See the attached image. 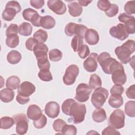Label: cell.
Here are the masks:
<instances>
[{"instance_id":"cell-1","label":"cell","mask_w":135,"mask_h":135,"mask_svg":"<svg viewBox=\"0 0 135 135\" xmlns=\"http://www.w3.org/2000/svg\"><path fill=\"white\" fill-rule=\"evenodd\" d=\"M134 41L128 40L122 45L115 49L114 52L118 59L123 64L128 63L131 59V54L134 52Z\"/></svg>"},{"instance_id":"cell-2","label":"cell","mask_w":135,"mask_h":135,"mask_svg":"<svg viewBox=\"0 0 135 135\" xmlns=\"http://www.w3.org/2000/svg\"><path fill=\"white\" fill-rule=\"evenodd\" d=\"M48 47L45 44H37L34 47L33 52L37 60L40 70H50V64L47 59Z\"/></svg>"},{"instance_id":"cell-3","label":"cell","mask_w":135,"mask_h":135,"mask_svg":"<svg viewBox=\"0 0 135 135\" xmlns=\"http://www.w3.org/2000/svg\"><path fill=\"white\" fill-rule=\"evenodd\" d=\"M98 61L103 72L108 74H111L114 69L121 65L115 59L111 57L109 53L105 52L100 54L98 56Z\"/></svg>"},{"instance_id":"cell-4","label":"cell","mask_w":135,"mask_h":135,"mask_svg":"<svg viewBox=\"0 0 135 135\" xmlns=\"http://www.w3.org/2000/svg\"><path fill=\"white\" fill-rule=\"evenodd\" d=\"M86 112V107L84 104L74 101L70 108L69 115L75 124H79L84 121Z\"/></svg>"},{"instance_id":"cell-5","label":"cell","mask_w":135,"mask_h":135,"mask_svg":"<svg viewBox=\"0 0 135 135\" xmlns=\"http://www.w3.org/2000/svg\"><path fill=\"white\" fill-rule=\"evenodd\" d=\"M109 96V91L104 88L100 87L95 89L91 96V103L96 108H101L105 103Z\"/></svg>"},{"instance_id":"cell-6","label":"cell","mask_w":135,"mask_h":135,"mask_svg":"<svg viewBox=\"0 0 135 135\" xmlns=\"http://www.w3.org/2000/svg\"><path fill=\"white\" fill-rule=\"evenodd\" d=\"M21 10L20 3L15 1H9L7 3L5 9L2 13V18L7 21H11L14 19L16 14Z\"/></svg>"},{"instance_id":"cell-7","label":"cell","mask_w":135,"mask_h":135,"mask_svg":"<svg viewBox=\"0 0 135 135\" xmlns=\"http://www.w3.org/2000/svg\"><path fill=\"white\" fill-rule=\"evenodd\" d=\"M124 112L120 109H116L111 114L109 119L108 124L114 129H119L124 127Z\"/></svg>"},{"instance_id":"cell-8","label":"cell","mask_w":135,"mask_h":135,"mask_svg":"<svg viewBox=\"0 0 135 135\" xmlns=\"http://www.w3.org/2000/svg\"><path fill=\"white\" fill-rule=\"evenodd\" d=\"M91 92L92 89L89 85L80 83L76 88L75 99L80 102H85L89 100Z\"/></svg>"},{"instance_id":"cell-9","label":"cell","mask_w":135,"mask_h":135,"mask_svg":"<svg viewBox=\"0 0 135 135\" xmlns=\"http://www.w3.org/2000/svg\"><path fill=\"white\" fill-rule=\"evenodd\" d=\"M16 124V132L19 134H24L28 130V120L24 114H18L13 117Z\"/></svg>"},{"instance_id":"cell-10","label":"cell","mask_w":135,"mask_h":135,"mask_svg":"<svg viewBox=\"0 0 135 135\" xmlns=\"http://www.w3.org/2000/svg\"><path fill=\"white\" fill-rule=\"evenodd\" d=\"M79 73L78 66L75 64L69 65L66 69L65 74L63 78V82L67 85L73 84L76 80Z\"/></svg>"},{"instance_id":"cell-11","label":"cell","mask_w":135,"mask_h":135,"mask_svg":"<svg viewBox=\"0 0 135 135\" xmlns=\"http://www.w3.org/2000/svg\"><path fill=\"white\" fill-rule=\"evenodd\" d=\"M120 22L123 23L126 30L128 34H133L135 32L134 17L126 13L120 14L118 17Z\"/></svg>"},{"instance_id":"cell-12","label":"cell","mask_w":135,"mask_h":135,"mask_svg":"<svg viewBox=\"0 0 135 135\" xmlns=\"http://www.w3.org/2000/svg\"><path fill=\"white\" fill-rule=\"evenodd\" d=\"M22 15L24 20L30 21L32 24L34 26H40V21L42 16H41L35 10L27 8L23 11Z\"/></svg>"},{"instance_id":"cell-13","label":"cell","mask_w":135,"mask_h":135,"mask_svg":"<svg viewBox=\"0 0 135 135\" xmlns=\"http://www.w3.org/2000/svg\"><path fill=\"white\" fill-rule=\"evenodd\" d=\"M109 33L112 37L121 41L124 40L129 36V34L126 30L124 24L121 23H119L116 26L111 27L110 29Z\"/></svg>"},{"instance_id":"cell-14","label":"cell","mask_w":135,"mask_h":135,"mask_svg":"<svg viewBox=\"0 0 135 135\" xmlns=\"http://www.w3.org/2000/svg\"><path fill=\"white\" fill-rule=\"evenodd\" d=\"M111 74L112 81L115 84L122 85L127 81V76L122 64L114 69Z\"/></svg>"},{"instance_id":"cell-15","label":"cell","mask_w":135,"mask_h":135,"mask_svg":"<svg viewBox=\"0 0 135 135\" xmlns=\"http://www.w3.org/2000/svg\"><path fill=\"white\" fill-rule=\"evenodd\" d=\"M98 55L95 53H91L83 62L84 69L89 72H95L98 68Z\"/></svg>"},{"instance_id":"cell-16","label":"cell","mask_w":135,"mask_h":135,"mask_svg":"<svg viewBox=\"0 0 135 135\" xmlns=\"http://www.w3.org/2000/svg\"><path fill=\"white\" fill-rule=\"evenodd\" d=\"M47 4L48 7L57 15L64 14L66 11V5L62 1L49 0Z\"/></svg>"},{"instance_id":"cell-17","label":"cell","mask_w":135,"mask_h":135,"mask_svg":"<svg viewBox=\"0 0 135 135\" xmlns=\"http://www.w3.org/2000/svg\"><path fill=\"white\" fill-rule=\"evenodd\" d=\"M44 111L49 117L51 118H56L60 113V105L56 102H49L45 105Z\"/></svg>"},{"instance_id":"cell-18","label":"cell","mask_w":135,"mask_h":135,"mask_svg":"<svg viewBox=\"0 0 135 135\" xmlns=\"http://www.w3.org/2000/svg\"><path fill=\"white\" fill-rule=\"evenodd\" d=\"M35 91V85L31 82L24 81L21 83L18 89V94L25 96L29 97Z\"/></svg>"},{"instance_id":"cell-19","label":"cell","mask_w":135,"mask_h":135,"mask_svg":"<svg viewBox=\"0 0 135 135\" xmlns=\"http://www.w3.org/2000/svg\"><path fill=\"white\" fill-rule=\"evenodd\" d=\"M84 38L86 42L91 45L97 44L99 41V35L98 32L92 28L88 29L85 33Z\"/></svg>"},{"instance_id":"cell-20","label":"cell","mask_w":135,"mask_h":135,"mask_svg":"<svg viewBox=\"0 0 135 135\" xmlns=\"http://www.w3.org/2000/svg\"><path fill=\"white\" fill-rule=\"evenodd\" d=\"M42 111L41 108L36 104L30 105L27 110V117L32 120L38 119L42 115Z\"/></svg>"},{"instance_id":"cell-21","label":"cell","mask_w":135,"mask_h":135,"mask_svg":"<svg viewBox=\"0 0 135 135\" xmlns=\"http://www.w3.org/2000/svg\"><path fill=\"white\" fill-rule=\"evenodd\" d=\"M55 25V19L50 15L42 16L40 21V26L47 30L53 28Z\"/></svg>"},{"instance_id":"cell-22","label":"cell","mask_w":135,"mask_h":135,"mask_svg":"<svg viewBox=\"0 0 135 135\" xmlns=\"http://www.w3.org/2000/svg\"><path fill=\"white\" fill-rule=\"evenodd\" d=\"M14 97V92L9 88L3 89L0 91V99L1 101L5 103L12 101Z\"/></svg>"},{"instance_id":"cell-23","label":"cell","mask_w":135,"mask_h":135,"mask_svg":"<svg viewBox=\"0 0 135 135\" xmlns=\"http://www.w3.org/2000/svg\"><path fill=\"white\" fill-rule=\"evenodd\" d=\"M69 12L73 17L80 16L83 11L81 6L76 2H73L68 4Z\"/></svg>"},{"instance_id":"cell-24","label":"cell","mask_w":135,"mask_h":135,"mask_svg":"<svg viewBox=\"0 0 135 135\" xmlns=\"http://www.w3.org/2000/svg\"><path fill=\"white\" fill-rule=\"evenodd\" d=\"M92 118L93 121L96 122H102L107 119L105 111L103 108H97V109L93 112Z\"/></svg>"},{"instance_id":"cell-25","label":"cell","mask_w":135,"mask_h":135,"mask_svg":"<svg viewBox=\"0 0 135 135\" xmlns=\"http://www.w3.org/2000/svg\"><path fill=\"white\" fill-rule=\"evenodd\" d=\"M108 103L111 107L118 108L123 104V98L121 95L111 94L108 100Z\"/></svg>"},{"instance_id":"cell-26","label":"cell","mask_w":135,"mask_h":135,"mask_svg":"<svg viewBox=\"0 0 135 135\" xmlns=\"http://www.w3.org/2000/svg\"><path fill=\"white\" fill-rule=\"evenodd\" d=\"M20 79L15 75L11 76L8 78L6 82V86L12 90H15L20 87Z\"/></svg>"},{"instance_id":"cell-27","label":"cell","mask_w":135,"mask_h":135,"mask_svg":"<svg viewBox=\"0 0 135 135\" xmlns=\"http://www.w3.org/2000/svg\"><path fill=\"white\" fill-rule=\"evenodd\" d=\"M22 59L21 53L16 50H12L10 51L7 55V60L9 63L15 64L18 63Z\"/></svg>"},{"instance_id":"cell-28","label":"cell","mask_w":135,"mask_h":135,"mask_svg":"<svg viewBox=\"0 0 135 135\" xmlns=\"http://www.w3.org/2000/svg\"><path fill=\"white\" fill-rule=\"evenodd\" d=\"M47 37L48 35L46 31L42 29H39L33 35V38L38 44H44L47 40Z\"/></svg>"},{"instance_id":"cell-29","label":"cell","mask_w":135,"mask_h":135,"mask_svg":"<svg viewBox=\"0 0 135 135\" xmlns=\"http://www.w3.org/2000/svg\"><path fill=\"white\" fill-rule=\"evenodd\" d=\"M18 32L21 35L29 36L32 32V26L29 23L23 22L19 26Z\"/></svg>"},{"instance_id":"cell-30","label":"cell","mask_w":135,"mask_h":135,"mask_svg":"<svg viewBox=\"0 0 135 135\" xmlns=\"http://www.w3.org/2000/svg\"><path fill=\"white\" fill-rule=\"evenodd\" d=\"M89 84L92 90L101 87L102 85V81L100 76L95 73L91 75Z\"/></svg>"},{"instance_id":"cell-31","label":"cell","mask_w":135,"mask_h":135,"mask_svg":"<svg viewBox=\"0 0 135 135\" xmlns=\"http://www.w3.org/2000/svg\"><path fill=\"white\" fill-rule=\"evenodd\" d=\"M15 123L14 118L10 117H3L1 119V128L8 129L11 128Z\"/></svg>"},{"instance_id":"cell-32","label":"cell","mask_w":135,"mask_h":135,"mask_svg":"<svg viewBox=\"0 0 135 135\" xmlns=\"http://www.w3.org/2000/svg\"><path fill=\"white\" fill-rule=\"evenodd\" d=\"M88 28L86 26L82 24L75 23L74 27L73 33L74 35H77L79 37L83 39L84 38V36Z\"/></svg>"},{"instance_id":"cell-33","label":"cell","mask_w":135,"mask_h":135,"mask_svg":"<svg viewBox=\"0 0 135 135\" xmlns=\"http://www.w3.org/2000/svg\"><path fill=\"white\" fill-rule=\"evenodd\" d=\"M124 111L127 115L130 117H135V101H128L125 104Z\"/></svg>"},{"instance_id":"cell-34","label":"cell","mask_w":135,"mask_h":135,"mask_svg":"<svg viewBox=\"0 0 135 135\" xmlns=\"http://www.w3.org/2000/svg\"><path fill=\"white\" fill-rule=\"evenodd\" d=\"M83 38L79 37L77 35H75L71 41V47L73 49V51L76 52H78L82 46L83 45Z\"/></svg>"},{"instance_id":"cell-35","label":"cell","mask_w":135,"mask_h":135,"mask_svg":"<svg viewBox=\"0 0 135 135\" xmlns=\"http://www.w3.org/2000/svg\"><path fill=\"white\" fill-rule=\"evenodd\" d=\"M19 44V37L17 34L11 35L7 36L6 44L11 48H14Z\"/></svg>"},{"instance_id":"cell-36","label":"cell","mask_w":135,"mask_h":135,"mask_svg":"<svg viewBox=\"0 0 135 135\" xmlns=\"http://www.w3.org/2000/svg\"><path fill=\"white\" fill-rule=\"evenodd\" d=\"M49 55L50 60L54 62L59 61L62 57V52L57 49H54L50 51Z\"/></svg>"},{"instance_id":"cell-37","label":"cell","mask_w":135,"mask_h":135,"mask_svg":"<svg viewBox=\"0 0 135 135\" xmlns=\"http://www.w3.org/2000/svg\"><path fill=\"white\" fill-rule=\"evenodd\" d=\"M39 78L43 81H50L52 80L53 77L49 70H41L38 73Z\"/></svg>"},{"instance_id":"cell-38","label":"cell","mask_w":135,"mask_h":135,"mask_svg":"<svg viewBox=\"0 0 135 135\" xmlns=\"http://www.w3.org/2000/svg\"><path fill=\"white\" fill-rule=\"evenodd\" d=\"M61 132L64 134L75 135L77 133V129L74 125H70L66 123L62 128Z\"/></svg>"},{"instance_id":"cell-39","label":"cell","mask_w":135,"mask_h":135,"mask_svg":"<svg viewBox=\"0 0 135 135\" xmlns=\"http://www.w3.org/2000/svg\"><path fill=\"white\" fill-rule=\"evenodd\" d=\"M46 123L47 118L44 114H42L38 119L33 121V124L34 127L37 129L43 128L45 126Z\"/></svg>"},{"instance_id":"cell-40","label":"cell","mask_w":135,"mask_h":135,"mask_svg":"<svg viewBox=\"0 0 135 135\" xmlns=\"http://www.w3.org/2000/svg\"><path fill=\"white\" fill-rule=\"evenodd\" d=\"M97 6L99 9L106 12L111 7V4L110 1L107 0H100L98 2Z\"/></svg>"},{"instance_id":"cell-41","label":"cell","mask_w":135,"mask_h":135,"mask_svg":"<svg viewBox=\"0 0 135 135\" xmlns=\"http://www.w3.org/2000/svg\"><path fill=\"white\" fill-rule=\"evenodd\" d=\"M74 100L72 99H68L65 100L62 105V110L63 112L66 114L69 115L70 108L72 105V104L74 102Z\"/></svg>"},{"instance_id":"cell-42","label":"cell","mask_w":135,"mask_h":135,"mask_svg":"<svg viewBox=\"0 0 135 135\" xmlns=\"http://www.w3.org/2000/svg\"><path fill=\"white\" fill-rule=\"evenodd\" d=\"M125 12L128 14H133L135 13V1L127 2L124 7Z\"/></svg>"},{"instance_id":"cell-43","label":"cell","mask_w":135,"mask_h":135,"mask_svg":"<svg viewBox=\"0 0 135 135\" xmlns=\"http://www.w3.org/2000/svg\"><path fill=\"white\" fill-rule=\"evenodd\" d=\"M66 124V122L61 119L55 120L53 123V129L56 132H61L62 128Z\"/></svg>"},{"instance_id":"cell-44","label":"cell","mask_w":135,"mask_h":135,"mask_svg":"<svg viewBox=\"0 0 135 135\" xmlns=\"http://www.w3.org/2000/svg\"><path fill=\"white\" fill-rule=\"evenodd\" d=\"M124 88L119 84H115L114 85L110 90V93L111 94L113 95H121L124 92Z\"/></svg>"},{"instance_id":"cell-45","label":"cell","mask_w":135,"mask_h":135,"mask_svg":"<svg viewBox=\"0 0 135 135\" xmlns=\"http://www.w3.org/2000/svg\"><path fill=\"white\" fill-rule=\"evenodd\" d=\"M90 54V49L88 45L84 44L78 51V55L81 59L86 58Z\"/></svg>"},{"instance_id":"cell-46","label":"cell","mask_w":135,"mask_h":135,"mask_svg":"<svg viewBox=\"0 0 135 135\" xmlns=\"http://www.w3.org/2000/svg\"><path fill=\"white\" fill-rule=\"evenodd\" d=\"M118 12H119L118 6L115 4H111V7L107 12H105V14L108 17H112L115 16L118 14Z\"/></svg>"},{"instance_id":"cell-47","label":"cell","mask_w":135,"mask_h":135,"mask_svg":"<svg viewBox=\"0 0 135 135\" xmlns=\"http://www.w3.org/2000/svg\"><path fill=\"white\" fill-rule=\"evenodd\" d=\"M18 32V27L15 24H11L6 29V36L11 35L17 34Z\"/></svg>"},{"instance_id":"cell-48","label":"cell","mask_w":135,"mask_h":135,"mask_svg":"<svg viewBox=\"0 0 135 135\" xmlns=\"http://www.w3.org/2000/svg\"><path fill=\"white\" fill-rule=\"evenodd\" d=\"M38 43L33 38V37H30L26 40L25 42V46L27 50L31 51H33L34 47Z\"/></svg>"},{"instance_id":"cell-49","label":"cell","mask_w":135,"mask_h":135,"mask_svg":"<svg viewBox=\"0 0 135 135\" xmlns=\"http://www.w3.org/2000/svg\"><path fill=\"white\" fill-rule=\"evenodd\" d=\"M75 23L73 22L69 23L65 27V33L69 36H72L74 35L73 30Z\"/></svg>"},{"instance_id":"cell-50","label":"cell","mask_w":135,"mask_h":135,"mask_svg":"<svg viewBox=\"0 0 135 135\" xmlns=\"http://www.w3.org/2000/svg\"><path fill=\"white\" fill-rule=\"evenodd\" d=\"M120 134V133L117 131L114 128L111 127V126H108L106 128H105L102 132V135H107V134Z\"/></svg>"},{"instance_id":"cell-51","label":"cell","mask_w":135,"mask_h":135,"mask_svg":"<svg viewBox=\"0 0 135 135\" xmlns=\"http://www.w3.org/2000/svg\"><path fill=\"white\" fill-rule=\"evenodd\" d=\"M127 97L131 99H135V85L133 84L129 86L126 92Z\"/></svg>"},{"instance_id":"cell-52","label":"cell","mask_w":135,"mask_h":135,"mask_svg":"<svg viewBox=\"0 0 135 135\" xmlns=\"http://www.w3.org/2000/svg\"><path fill=\"white\" fill-rule=\"evenodd\" d=\"M30 4L32 7L40 9L44 6V1L43 0H31L30 1Z\"/></svg>"},{"instance_id":"cell-53","label":"cell","mask_w":135,"mask_h":135,"mask_svg":"<svg viewBox=\"0 0 135 135\" xmlns=\"http://www.w3.org/2000/svg\"><path fill=\"white\" fill-rule=\"evenodd\" d=\"M16 101L21 104H25L28 102L30 98L28 97H25L18 94L16 98Z\"/></svg>"},{"instance_id":"cell-54","label":"cell","mask_w":135,"mask_h":135,"mask_svg":"<svg viewBox=\"0 0 135 135\" xmlns=\"http://www.w3.org/2000/svg\"><path fill=\"white\" fill-rule=\"evenodd\" d=\"M92 1H82V0H79L78 1V3L81 5L83 6H86L90 4Z\"/></svg>"}]
</instances>
